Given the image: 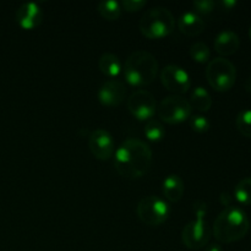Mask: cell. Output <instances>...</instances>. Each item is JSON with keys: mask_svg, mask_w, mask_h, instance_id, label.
<instances>
[{"mask_svg": "<svg viewBox=\"0 0 251 251\" xmlns=\"http://www.w3.org/2000/svg\"><path fill=\"white\" fill-rule=\"evenodd\" d=\"M151 163V149L141 140H125L115 151L114 167L118 173L124 178H141L149 172Z\"/></svg>", "mask_w": 251, "mask_h": 251, "instance_id": "obj_1", "label": "cell"}, {"mask_svg": "<svg viewBox=\"0 0 251 251\" xmlns=\"http://www.w3.org/2000/svg\"><path fill=\"white\" fill-rule=\"evenodd\" d=\"M249 229L250 222L247 213L242 208L229 206L217 216L212 232L217 242L229 244L243 239Z\"/></svg>", "mask_w": 251, "mask_h": 251, "instance_id": "obj_2", "label": "cell"}, {"mask_svg": "<svg viewBox=\"0 0 251 251\" xmlns=\"http://www.w3.org/2000/svg\"><path fill=\"white\" fill-rule=\"evenodd\" d=\"M158 61L146 50H136L130 54L124 65V77L134 87L149 86L156 80Z\"/></svg>", "mask_w": 251, "mask_h": 251, "instance_id": "obj_3", "label": "cell"}, {"mask_svg": "<svg viewBox=\"0 0 251 251\" xmlns=\"http://www.w3.org/2000/svg\"><path fill=\"white\" fill-rule=\"evenodd\" d=\"M141 33L149 39H161L169 36L176 27V19L168 9L152 7L141 16L139 22Z\"/></svg>", "mask_w": 251, "mask_h": 251, "instance_id": "obj_4", "label": "cell"}, {"mask_svg": "<svg viewBox=\"0 0 251 251\" xmlns=\"http://www.w3.org/2000/svg\"><path fill=\"white\" fill-rule=\"evenodd\" d=\"M194 213L196 218L184 227L181 239L184 245L191 250H200L207 245L211 238V228L208 227L205 217L207 213V206L203 201H198L194 205Z\"/></svg>", "mask_w": 251, "mask_h": 251, "instance_id": "obj_5", "label": "cell"}, {"mask_svg": "<svg viewBox=\"0 0 251 251\" xmlns=\"http://www.w3.org/2000/svg\"><path fill=\"white\" fill-rule=\"evenodd\" d=\"M206 77L213 90L218 92H227L234 86L237 80V69L228 59L215 58L206 68Z\"/></svg>", "mask_w": 251, "mask_h": 251, "instance_id": "obj_6", "label": "cell"}, {"mask_svg": "<svg viewBox=\"0 0 251 251\" xmlns=\"http://www.w3.org/2000/svg\"><path fill=\"white\" fill-rule=\"evenodd\" d=\"M171 213L169 205L158 196L150 195L142 199L137 205V216L145 225L157 227L166 222Z\"/></svg>", "mask_w": 251, "mask_h": 251, "instance_id": "obj_7", "label": "cell"}, {"mask_svg": "<svg viewBox=\"0 0 251 251\" xmlns=\"http://www.w3.org/2000/svg\"><path fill=\"white\" fill-rule=\"evenodd\" d=\"M193 108L189 100L178 95H172L164 98L157 107L158 117L168 124H180L191 117Z\"/></svg>", "mask_w": 251, "mask_h": 251, "instance_id": "obj_8", "label": "cell"}, {"mask_svg": "<svg viewBox=\"0 0 251 251\" xmlns=\"http://www.w3.org/2000/svg\"><path fill=\"white\" fill-rule=\"evenodd\" d=\"M127 109L139 120H151L157 110V100L151 92L137 90L127 98Z\"/></svg>", "mask_w": 251, "mask_h": 251, "instance_id": "obj_9", "label": "cell"}, {"mask_svg": "<svg viewBox=\"0 0 251 251\" xmlns=\"http://www.w3.org/2000/svg\"><path fill=\"white\" fill-rule=\"evenodd\" d=\"M162 85L174 95H183L190 88L191 81L189 74L178 65H167L161 71Z\"/></svg>", "mask_w": 251, "mask_h": 251, "instance_id": "obj_10", "label": "cell"}, {"mask_svg": "<svg viewBox=\"0 0 251 251\" xmlns=\"http://www.w3.org/2000/svg\"><path fill=\"white\" fill-rule=\"evenodd\" d=\"M88 146L93 156L100 161H107L114 153V140L104 129H96L88 139Z\"/></svg>", "mask_w": 251, "mask_h": 251, "instance_id": "obj_11", "label": "cell"}, {"mask_svg": "<svg viewBox=\"0 0 251 251\" xmlns=\"http://www.w3.org/2000/svg\"><path fill=\"white\" fill-rule=\"evenodd\" d=\"M126 96V87L118 80L105 81L98 91V100L105 107H118Z\"/></svg>", "mask_w": 251, "mask_h": 251, "instance_id": "obj_12", "label": "cell"}, {"mask_svg": "<svg viewBox=\"0 0 251 251\" xmlns=\"http://www.w3.org/2000/svg\"><path fill=\"white\" fill-rule=\"evenodd\" d=\"M43 12L36 2H24L16 10V21L22 28L34 29L42 24Z\"/></svg>", "mask_w": 251, "mask_h": 251, "instance_id": "obj_13", "label": "cell"}, {"mask_svg": "<svg viewBox=\"0 0 251 251\" xmlns=\"http://www.w3.org/2000/svg\"><path fill=\"white\" fill-rule=\"evenodd\" d=\"M240 39L235 32L226 29L218 33L215 39V49L218 54L223 56H229L239 49Z\"/></svg>", "mask_w": 251, "mask_h": 251, "instance_id": "obj_14", "label": "cell"}, {"mask_svg": "<svg viewBox=\"0 0 251 251\" xmlns=\"http://www.w3.org/2000/svg\"><path fill=\"white\" fill-rule=\"evenodd\" d=\"M179 29L186 36H199L205 31V22L200 15L194 11H186L181 14L178 20Z\"/></svg>", "mask_w": 251, "mask_h": 251, "instance_id": "obj_15", "label": "cell"}, {"mask_svg": "<svg viewBox=\"0 0 251 251\" xmlns=\"http://www.w3.org/2000/svg\"><path fill=\"white\" fill-rule=\"evenodd\" d=\"M162 190H163L164 198L169 202H178V201L181 200L184 195V190H185L183 179L176 176V174H171L163 180Z\"/></svg>", "mask_w": 251, "mask_h": 251, "instance_id": "obj_16", "label": "cell"}, {"mask_svg": "<svg viewBox=\"0 0 251 251\" xmlns=\"http://www.w3.org/2000/svg\"><path fill=\"white\" fill-rule=\"evenodd\" d=\"M212 97L206 88L199 86L191 92L189 104L194 109L199 110V112H208L210 108L212 107Z\"/></svg>", "mask_w": 251, "mask_h": 251, "instance_id": "obj_17", "label": "cell"}, {"mask_svg": "<svg viewBox=\"0 0 251 251\" xmlns=\"http://www.w3.org/2000/svg\"><path fill=\"white\" fill-rule=\"evenodd\" d=\"M100 70L108 77H117L122 71V63L115 54L105 53L98 60Z\"/></svg>", "mask_w": 251, "mask_h": 251, "instance_id": "obj_18", "label": "cell"}, {"mask_svg": "<svg viewBox=\"0 0 251 251\" xmlns=\"http://www.w3.org/2000/svg\"><path fill=\"white\" fill-rule=\"evenodd\" d=\"M98 12L103 19L108 20V21H115L122 15V6L118 1L114 0H104L100 1L97 6Z\"/></svg>", "mask_w": 251, "mask_h": 251, "instance_id": "obj_19", "label": "cell"}, {"mask_svg": "<svg viewBox=\"0 0 251 251\" xmlns=\"http://www.w3.org/2000/svg\"><path fill=\"white\" fill-rule=\"evenodd\" d=\"M234 196L242 205H251V178H244L235 185Z\"/></svg>", "mask_w": 251, "mask_h": 251, "instance_id": "obj_20", "label": "cell"}, {"mask_svg": "<svg viewBox=\"0 0 251 251\" xmlns=\"http://www.w3.org/2000/svg\"><path fill=\"white\" fill-rule=\"evenodd\" d=\"M145 136L150 140V141H161L166 135V130L164 126L158 122V120L151 119L146 123L144 127Z\"/></svg>", "mask_w": 251, "mask_h": 251, "instance_id": "obj_21", "label": "cell"}, {"mask_svg": "<svg viewBox=\"0 0 251 251\" xmlns=\"http://www.w3.org/2000/svg\"><path fill=\"white\" fill-rule=\"evenodd\" d=\"M190 56L193 60L198 61V63H207L211 56V50L206 43H203V42H196V43H194L191 46Z\"/></svg>", "mask_w": 251, "mask_h": 251, "instance_id": "obj_22", "label": "cell"}, {"mask_svg": "<svg viewBox=\"0 0 251 251\" xmlns=\"http://www.w3.org/2000/svg\"><path fill=\"white\" fill-rule=\"evenodd\" d=\"M237 129L243 136L251 137V109H244L237 115Z\"/></svg>", "mask_w": 251, "mask_h": 251, "instance_id": "obj_23", "label": "cell"}, {"mask_svg": "<svg viewBox=\"0 0 251 251\" xmlns=\"http://www.w3.org/2000/svg\"><path fill=\"white\" fill-rule=\"evenodd\" d=\"M189 119H190V126L194 131L202 134V132H206L210 130V122H208L207 118L203 117V115L196 114L190 117Z\"/></svg>", "mask_w": 251, "mask_h": 251, "instance_id": "obj_24", "label": "cell"}, {"mask_svg": "<svg viewBox=\"0 0 251 251\" xmlns=\"http://www.w3.org/2000/svg\"><path fill=\"white\" fill-rule=\"evenodd\" d=\"M193 5L196 11L200 14H210L215 9L216 2L212 0H198V1H194Z\"/></svg>", "mask_w": 251, "mask_h": 251, "instance_id": "obj_25", "label": "cell"}, {"mask_svg": "<svg viewBox=\"0 0 251 251\" xmlns=\"http://www.w3.org/2000/svg\"><path fill=\"white\" fill-rule=\"evenodd\" d=\"M145 5H146L145 0H124V1H122L120 6H122V10L124 9L125 11L135 12L141 10Z\"/></svg>", "mask_w": 251, "mask_h": 251, "instance_id": "obj_26", "label": "cell"}, {"mask_svg": "<svg viewBox=\"0 0 251 251\" xmlns=\"http://www.w3.org/2000/svg\"><path fill=\"white\" fill-rule=\"evenodd\" d=\"M230 202H232V196H230L229 193H222L221 194V203H222L223 206H226V207H229L230 206Z\"/></svg>", "mask_w": 251, "mask_h": 251, "instance_id": "obj_27", "label": "cell"}, {"mask_svg": "<svg viewBox=\"0 0 251 251\" xmlns=\"http://www.w3.org/2000/svg\"><path fill=\"white\" fill-rule=\"evenodd\" d=\"M221 5H222L223 9L229 11V10H232L237 5V1L235 0H223V1H221Z\"/></svg>", "mask_w": 251, "mask_h": 251, "instance_id": "obj_28", "label": "cell"}, {"mask_svg": "<svg viewBox=\"0 0 251 251\" xmlns=\"http://www.w3.org/2000/svg\"><path fill=\"white\" fill-rule=\"evenodd\" d=\"M205 251H222V248L218 244H211L206 248Z\"/></svg>", "mask_w": 251, "mask_h": 251, "instance_id": "obj_29", "label": "cell"}, {"mask_svg": "<svg viewBox=\"0 0 251 251\" xmlns=\"http://www.w3.org/2000/svg\"><path fill=\"white\" fill-rule=\"evenodd\" d=\"M245 90L251 93V77H249L247 81H245Z\"/></svg>", "mask_w": 251, "mask_h": 251, "instance_id": "obj_30", "label": "cell"}, {"mask_svg": "<svg viewBox=\"0 0 251 251\" xmlns=\"http://www.w3.org/2000/svg\"><path fill=\"white\" fill-rule=\"evenodd\" d=\"M249 37H250V39H251V27H250V29H249Z\"/></svg>", "mask_w": 251, "mask_h": 251, "instance_id": "obj_31", "label": "cell"}]
</instances>
